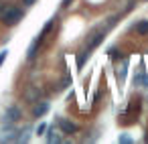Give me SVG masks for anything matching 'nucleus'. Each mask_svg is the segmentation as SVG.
Masks as SVG:
<instances>
[{
	"instance_id": "obj_6",
	"label": "nucleus",
	"mask_w": 148,
	"mask_h": 144,
	"mask_svg": "<svg viewBox=\"0 0 148 144\" xmlns=\"http://www.w3.org/2000/svg\"><path fill=\"white\" fill-rule=\"evenodd\" d=\"M6 120H8V122H16V120H21V110L14 108V106H10V108L6 110Z\"/></svg>"
},
{
	"instance_id": "obj_11",
	"label": "nucleus",
	"mask_w": 148,
	"mask_h": 144,
	"mask_svg": "<svg viewBox=\"0 0 148 144\" xmlns=\"http://www.w3.org/2000/svg\"><path fill=\"white\" fill-rule=\"evenodd\" d=\"M47 142H61V136H57L55 130H49V134H47Z\"/></svg>"
},
{
	"instance_id": "obj_12",
	"label": "nucleus",
	"mask_w": 148,
	"mask_h": 144,
	"mask_svg": "<svg viewBox=\"0 0 148 144\" xmlns=\"http://www.w3.org/2000/svg\"><path fill=\"white\" fill-rule=\"evenodd\" d=\"M126 69H128V61H124L122 69L118 71V79H120V81H124V77H126Z\"/></svg>"
},
{
	"instance_id": "obj_9",
	"label": "nucleus",
	"mask_w": 148,
	"mask_h": 144,
	"mask_svg": "<svg viewBox=\"0 0 148 144\" xmlns=\"http://www.w3.org/2000/svg\"><path fill=\"white\" fill-rule=\"evenodd\" d=\"M136 33L138 35H148V21H140L136 25Z\"/></svg>"
},
{
	"instance_id": "obj_8",
	"label": "nucleus",
	"mask_w": 148,
	"mask_h": 144,
	"mask_svg": "<svg viewBox=\"0 0 148 144\" xmlns=\"http://www.w3.org/2000/svg\"><path fill=\"white\" fill-rule=\"evenodd\" d=\"M134 83L136 85H140V87H148V77L140 71V73H136V77H134Z\"/></svg>"
},
{
	"instance_id": "obj_17",
	"label": "nucleus",
	"mask_w": 148,
	"mask_h": 144,
	"mask_svg": "<svg viewBox=\"0 0 148 144\" xmlns=\"http://www.w3.org/2000/svg\"><path fill=\"white\" fill-rule=\"evenodd\" d=\"M6 57H8V51H0V65L6 61Z\"/></svg>"
},
{
	"instance_id": "obj_14",
	"label": "nucleus",
	"mask_w": 148,
	"mask_h": 144,
	"mask_svg": "<svg viewBox=\"0 0 148 144\" xmlns=\"http://www.w3.org/2000/svg\"><path fill=\"white\" fill-rule=\"evenodd\" d=\"M118 140H120V142H122V144H130V142H132V138H130V136H128V134H122V136H120V138H118Z\"/></svg>"
},
{
	"instance_id": "obj_19",
	"label": "nucleus",
	"mask_w": 148,
	"mask_h": 144,
	"mask_svg": "<svg viewBox=\"0 0 148 144\" xmlns=\"http://www.w3.org/2000/svg\"><path fill=\"white\" fill-rule=\"evenodd\" d=\"M61 4H63V8H67V6L71 4V0H63V2H61Z\"/></svg>"
},
{
	"instance_id": "obj_3",
	"label": "nucleus",
	"mask_w": 148,
	"mask_h": 144,
	"mask_svg": "<svg viewBox=\"0 0 148 144\" xmlns=\"http://www.w3.org/2000/svg\"><path fill=\"white\" fill-rule=\"evenodd\" d=\"M103 35H106V29L103 31H97V33H93L91 37H89V41H87V45H85V49L87 51H93L101 41H103Z\"/></svg>"
},
{
	"instance_id": "obj_18",
	"label": "nucleus",
	"mask_w": 148,
	"mask_h": 144,
	"mask_svg": "<svg viewBox=\"0 0 148 144\" xmlns=\"http://www.w3.org/2000/svg\"><path fill=\"white\" fill-rule=\"evenodd\" d=\"M35 2H37V0H23V4H25V6H33Z\"/></svg>"
},
{
	"instance_id": "obj_4",
	"label": "nucleus",
	"mask_w": 148,
	"mask_h": 144,
	"mask_svg": "<svg viewBox=\"0 0 148 144\" xmlns=\"http://www.w3.org/2000/svg\"><path fill=\"white\" fill-rule=\"evenodd\" d=\"M41 43H43V37H41V35H39V37H37V39H35V41L31 43V47L27 49V59H29V61L37 57V51H39V47H41Z\"/></svg>"
},
{
	"instance_id": "obj_13",
	"label": "nucleus",
	"mask_w": 148,
	"mask_h": 144,
	"mask_svg": "<svg viewBox=\"0 0 148 144\" xmlns=\"http://www.w3.org/2000/svg\"><path fill=\"white\" fill-rule=\"evenodd\" d=\"M110 57H114V59H122L124 55H122V51H118V49H110Z\"/></svg>"
},
{
	"instance_id": "obj_7",
	"label": "nucleus",
	"mask_w": 148,
	"mask_h": 144,
	"mask_svg": "<svg viewBox=\"0 0 148 144\" xmlns=\"http://www.w3.org/2000/svg\"><path fill=\"white\" fill-rule=\"evenodd\" d=\"M89 57H91V51H87V49H83V51H81V55L77 57V69H81V67L85 65V61H87Z\"/></svg>"
},
{
	"instance_id": "obj_2",
	"label": "nucleus",
	"mask_w": 148,
	"mask_h": 144,
	"mask_svg": "<svg viewBox=\"0 0 148 144\" xmlns=\"http://www.w3.org/2000/svg\"><path fill=\"white\" fill-rule=\"evenodd\" d=\"M57 126L61 128L63 134H75V132L79 130V128H77L71 120H67V118H59V120H57Z\"/></svg>"
},
{
	"instance_id": "obj_15",
	"label": "nucleus",
	"mask_w": 148,
	"mask_h": 144,
	"mask_svg": "<svg viewBox=\"0 0 148 144\" xmlns=\"http://www.w3.org/2000/svg\"><path fill=\"white\" fill-rule=\"evenodd\" d=\"M47 132V124L43 122V124H39V128H37V134H45Z\"/></svg>"
},
{
	"instance_id": "obj_1",
	"label": "nucleus",
	"mask_w": 148,
	"mask_h": 144,
	"mask_svg": "<svg viewBox=\"0 0 148 144\" xmlns=\"http://www.w3.org/2000/svg\"><path fill=\"white\" fill-rule=\"evenodd\" d=\"M25 16V10L18 8V6H4L2 10H0V21H2L6 27H14L23 21Z\"/></svg>"
},
{
	"instance_id": "obj_5",
	"label": "nucleus",
	"mask_w": 148,
	"mask_h": 144,
	"mask_svg": "<svg viewBox=\"0 0 148 144\" xmlns=\"http://www.w3.org/2000/svg\"><path fill=\"white\" fill-rule=\"evenodd\" d=\"M49 108H51L49 101H39V104L33 108V116H35V118H43V116L49 112Z\"/></svg>"
},
{
	"instance_id": "obj_16",
	"label": "nucleus",
	"mask_w": 148,
	"mask_h": 144,
	"mask_svg": "<svg viewBox=\"0 0 148 144\" xmlns=\"http://www.w3.org/2000/svg\"><path fill=\"white\" fill-rule=\"evenodd\" d=\"M27 97H39V89H33V91H27Z\"/></svg>"
},
{
	"instance_id": "obj_10",
	"label": "nucleus",
	"mask_w": 148,
	"mask_h": 144,
	"mask_svg": "<svg viewBox=\"0 0 148 144\" xmlns=\"http://www.w3.org/2000/svg\"><path fill=\"white\" fill-rule=\"evenodd\" d=\"M53 25H55V19H51V21H49V23H47V25L43 27V31H41V37H43V39H45V37H47V35L51 33V29H53Z\"/></svg>"
}]
</instances>
